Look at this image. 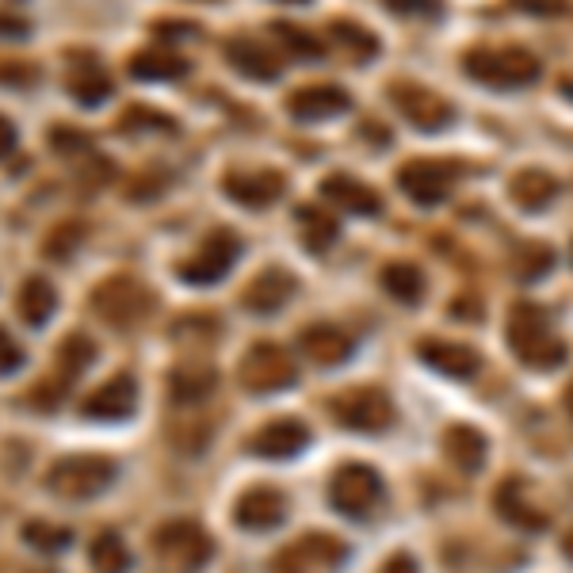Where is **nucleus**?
I'll list each match as a JSON object with an SVG mask.
<instances>
[{
  "instance_id": "obj_1",
  "label": "nucleus",
  "mask_w": 573,
  "mask_h": 573,
  "mask_svg": "<svg viewBox=\"0 0 573 573\" xmlns=\"http://www.w3.org/2000/svg\"><path fill=\"white\" fill-rule=\"evenodd\" d=\"M509 344L524 368L551 371L566 363V344L551 333V321L535 302H516L509 314Z\"/></svg>"
},
{
  "instance_id": "obj_2",
  "label": "nucleus",
  "mask_w": 573,
  "mask_h": 573,
  "mask_svg": "<svg viewBox=\"0 0 573 573\" xmlns=\"http://www.w3.org/2000/svg\"><path fill=\"white\" fill-rule=\"evenodd\" d=\"M463 66L478 84L490 89H527L543 73L540 58L524 47H474L466 50Z\"/></svg>"
},
{
  "instance_id": "obj_3",
  "label": "nucleus",
  "mask_w": 573,
  "mask_h": 573,
  "mask_svg": "<svg viewBox=\"0 0 573 573\" xmlns=\"http://www.w3.org/2000/svg\"><path fill=\"white\" fill-rule=\"evenodd\" d=\"M153 554L161 570L169 573H199L214 559V540L195 524V520H169L153 532Z\"/></svg>"
},
{
  "instance_id": "obj_4",
  "label": "nucleus",
  "mask_w": 573,
  "mask_h": 573,
  "mask_svg": "<svg viewBox=\"0 0 573 573\" xmlns=\"http://www.w3.org/2000/svg\"><path fill=\"white\" fill-rule=\"evenodd\" d=\"M111 482H115V463L108 455H66L47 474V490L62 501H92Z\"/></svg>"
},
{
  "instance_id": "obj_5",
  "label": "nucleus",
  "mask_w": 573,
  "mask_h": 573,
  "mask_svg": "<svg viewBox=\"0 0 573 573\" xmlns=\"http://www.w3.org/2000/svg\"><path fill=\"white\" fill-rule=\"evenodd\" d=\"M92 310L100 314L103 325L111 329H134L150 318L153 310V294L145 291L138 280L130 275H111L92 291Z\"/></svg>"
},
{
  "instance_id": "obj_6",
  "label": "nucleus",
  "mask_w": 573,
  "mask_h": 573,
  "mask_svg": "<svg viewBox=\"0 0 573 573\" xmlns=\"http://www.w3.org/2000/svg\"><path fill=\"white\" fill-rule=\"evenodd\" d=\"M379 501H382V478L375 466L344 463L341 471L333 474V482H329V505L352 520L375 512Z\"/></svg>"
},
{
  "instance_id": "obj_7",
  "label": "nucleus",
  "mask_w": 573,
  "mask_h": 573,
  "mask_svg": "<svg viewBox=\"0 0 573 573\" xmlns=\"http://www.w3.org/2000/svg\"><path fill=\"white\" fill-rule=\"evenodd\" d=\"M241 257V238L233 230H214L199 241V249L191 253L184 264L177 268V275L184 283L207 286V283H219Z\"/></svg>"
},
{
  "instance_id": "obj_8",
  "label": "nucleus",
  "mask_w": 573,
  "mask_h": 573,
  "mask_svg": "<svg viewBox=\"0 0 573 573\" xmlns=\"http://www.w3.org/2000/svg\"><path fill=\"white\" fill-rule=\"evenodd\" d=\"M238 375H241V386L253 390V394H272V390H283L294 382V360L283 344L260 341L241 355Z\"/></svg>"
},
{
  "instance_id": "obj_9",
  "label": "nucleus",
  "mask_w": 573,
  "mask_h": 573,
  "mask_svg": "<svg viewBox=\"0 0 573 573\" xmlns=\"http://www.w3.org/2000/svg\"><path fill=\"white\" fill-rule=\"evenodd\" d=\"M333 421L355 432H382L394 424V402L379 386L349 390V394L333 398Z\"/></svg>"
},
{
  "instance_id": "obj_10",
  "label": "nucleus",
  "mask_w": 573,
  "mask_h": 573,
  "mask_svg": "<svg viewBox=\"0 0 573 573\" xmlns=\"http://www.w3.org/2000/svg\"><path fill=\"white\" fill-rule=\"evenodd\" d=\"M390 100H394V108L402 111L405 123H413L416 130H444L455 123V108L444 100L440 92L424 89V84H413V81H394L390 84Z\"/></svg>"
},
{
  "instance_id": "obj_11",
  "label": "nucleus",
  "mask_w": 573,
  "mask_h": 573,
  "mask_svg": "<svg viewBox=\"0 0 573 573\" xmlns=\"http://www.w3.org/2000/svg\"><path fill=\"white\" fill-rule=\"evenodd\" d=\"M455 180H459V164L451 161H405L402 169H398V188H402L416 207L444 203Z\"/></svg>"
},
{
  "instance_id": "obj_12",
  "label": "nucleus",
  "mask_w": 573,
  "mask_h": 573,
  "mask_svg": "<svg viewBox=\"0 0 573 573\" xmlns=\"http://www.w3.org/2000/svg\"><path fill=\"white\" fill-rule=\"evenodd\" d=\"M341 559H349V546L333 535H306V540L291 543L286 551L275 559V573H314V570H329L336 566Z\"/></svg>"
},
{
  "instance_id": "obj_13",
  "label": "nucleus",
  "mask_w": 573,
  "mask_h": 573,
  "mask_svg": "<svg viewBox=\"0 0 573 573\" xmlns=\"http://www.w3.org/2000/svg\"><path fill=\"white\" fill-rule=\"evenodd\" d=\"M222 188L233 203L260 211V207L275 203V199L283 195L286 180H283V172H272V169H233V172H225Z\"/></svg>"
},
{
  "instance_id": "obj_14",
  "label": "nucleus",
  "mask_w": 573,
  "mask_h": 573,
  "mask_svg": "<svg viewBox=\"0 0 573 573\" xmlns=\"http://www.w3.org/2000/svg\"><path fill=\"white\" fill-rule=\"evenodd\" d=\"M233 520H238L245 532H272L286 520V497L272 485H253L238 497L233 505Z\"/></svg>"
},
{
  "instance_id": "obj_15",
  "label": "nucleus",
  "mask_w": 573,
  "mask_h": 573,
  "mask_svg": "<svg viewBox=\"0 0 573 573\" xmlns=\"http://www.w3.org/2000/svg\"><path fill=\"white\" fill-rule=\"evenodd\" d=\"M352 108V96L336 84H306V89L286 96V111H291L299 123H321V119L344 115Z\"/></svg>"
},
{
  "instance_id": "obj_16",
  "label": "nucleus",
  "mask_w": 573,
  "mask_h": 573,
  "mask_svg": "<svg viewBox=\"0 0 573 573\" xmlns=\"http://www.w3.org/2000/svg\"><path fill=\"white\" fill-rule=\"evenodd\" d=\"M310 444V429L294 416H280V421H268L264 429L253 436V455L260 459H291Z\"/></svg>"
},
{
  "instance_id": "obj_17",
  "label": "nucleus",
  "mask_w": 573,
  "mask_h": 573,
  "mask_svg": "<svg viewBox=\"0 0 573 573\" xmlns=\"http://www.w3.org/2000/svg\"><path fill=\"white\" fill-rule=\"evenodd\" d=\"M294 294V275L283 268H264L253 283L241 291V306L253 310V314H275L291 302Z\"/></svg>"
},
{
  "instance_id": "obj_18",
  "label": "nucleus",
  "mask_w": 573,
  "mask_h": 573,
  "mask_svg": "<svg viewBox=\"0 0 573 573\" xmlns=\"http://www.w3.org/2000/svg\"><path fill=\"white\" fill-rule=\"evenodd\" d=\"M321 195L349 214H379L382 211L379 191L371 184H363V180L349 177V172H333V177L321 180Z\"/></svg>"
},
{
  "instance_id": "obj_19",
  "label": "nucleus",
  "mask_w": 573,
  "mask_h": 573,
  "mask_svg": "<svg viewBox=\"0 0 573 573\" xmlns=\"http://www.w3.org/2000/svg\"><path fill=\"white\" fill-rule=\"evenodd\" d=\"M424 363H429L432 371H440V375L448 379H471L478 368H482V360H478V352L471 344H451V341H421V349H416Z\"/></svg>"
},
{
  "instance_id": "obj_20",
  "label": "nucleus",
  "mask_w": 573,
  "mask_h": 573,
  "mask_svg": "<svg viewBox=\"0 0 573 573\" xmlns=\"http://www.w3.org/2000/svg\"><path fill=\"white\" fill-rule=\"evenodd\" d=\"M134 405H138V382L130 375H115L84 402V413L100 416V421H123V416L134 413Z\"/></svg>"
},
{
  "instance_id": "obj_21",
  "label": "nucleus",
  "mask_w": 573,
  "mask_h": 573,
  "mask_svg": "<svg viewBox=\"0 0 573 573\" xmlns=\"http://www.w3.org/2000/svg\"><path fill=\"white\" fill-rule=\"evenodd\" d=\"M299 344H302V352H306V360L318 363V368H333V363H344L352 355L349 333L336 329V325H325V321H321V325L302 329Z\"/></svg>"
},
{
  "instance_id": "obj_22",
  "label": "nucleus",
  "mask_w": 573,
  "mask_h": 573,
  "mask_svg": "<svg viewBox=\"0 0 573 573\" xmlns=\"http://www.w3.org/2000/svg\"><path fill=\"white\" fill-rule=\"evenodd\" d=\"M225 58H230V66L238 69V73L253 77V81H275L283 69L280 54L257 39H233L230 47H225Z\"/></svg>"
},
{
  "instance_id": "obj_23",
  "label": "nucleus",
  "mask_w": 573,
  "mask_h": 573,
  "mask_svg": "<svg viewBox=\"0 0 573 573\" xmlns=\"http://www.w3.org/2000/svg\"><path fill=\"white\" fill-rule=\"evenodd\" d=\"M214 390H219V371L207 368V363H184V368H177V371H172V379H169L172 402L184 405V410H191V405H203Z\"/></svg>"
},
{
  "instance_id": "obj_24",
  "label": "nucleus",
  "mask_w": 573,
  "mask_h": 573,
  "mask_svg": "<svg viewBox=\"0 0 573 573\" xmlns=\"http://www.w3.org/2000/svg\"><path fill=\"white\" fill-rule=\"evenodd\" d=\"M485 451H490V444H485V436L478 429H471V424H451L444 432V455L459 471L478 474L485 466Z\"/></svg>"
},
{
  "instance_id": "obj_25",
  "label": "nucleus",
  "mask_w": 573,
  "mask_h": 573,
  "mask_svg": "<svg viewBox=\"0 0 573 573\" xmlns=\"http://www.w3.org/2000/svg\"><path fill=\"white\" fill-rule=\"evenodd\" d=\"M497 512L509 520V524L524 527V532H543V527L551 524V512L535 509L532 501L524 497V482H516V478L497 490Z\"/></svg>"
},
{
  "instance_id": "obj_26",
  "label": "nucleus",
  "mask_w": 573,
  "mask_h": 573,
  "mask_svg": "<svg viewBox=\"0 0 573 573\" xmlns=\"http://www.w3.org/2000/svg\"><path fill=\"white\" fill-rule=\"evenodd\" d=\"M509 195L520 211H543V207H551V199L559 195V180L543 169H520L509 184Z\"/></svg>"
},
{
  "instance_id": "obj_27",
  "label": "nucleus",
  "mask_w": 573,
  "mask_h": 573,
  "mask_svg": "<svg viewBox=\"0 0 573 573\" xmlns=\"http://www.w3.org/2000/svg\"><path fill=\"white\" fill-rule=\"evenodd\" d=\"M16 310H20V318L28 321V325H47L58 310V291L50 286V280L31 275V280L20 286V294H16Z\"/></svg>"
},
{
  "instance_id": "obj_28",
  "label": "nucleus",
  "mask_w": 573,
  "mask_h": 573,
  "mask_svg": "<svg viewBox=\"0 0 573 573\" xmlns=\"http://www.w3.org/2000/svg\"><path fill=\"white\" fill-rule=\"evenodd\" d=\"M130 73H134L138 81H172V77L188 73V58L172 54V50L164 47H145L130 58Z\"/></svg>"
},
{
  "instance_id": "obj_29",
  "label": "nucleus",
  "mask_w": 573,
  "mask_h": 573,
  "mask_svg": "<svg viewBox=\"0 0 573 573\" xmlns=\"http://www.w3.org/2000/svg\"><path fill=\"white\" fill-rule=\"evenodd\" d=\"M66 89L73 96L77 103H84V108H96V103H103L111 96V77L103 73L96 62H81L73 66L66 73Z\"/></svg>"
},
{
  "instance_id": "obj_30",
  "label": "nucleus",
  "mask_w": 573,
  "mask_h": 573,
  "mask_svg": "<svg viewBox=\"0 0 573 573\" xmlns=\"http://www.w3.org/2000/svg\"><path fill=\"white\" fill-rule=\"evenodd\" d=\"M382 286H386L390 299L405 302V306H416V302L424 299V272L416 264L394 260V264L382 268Z\"/></svg>"
},
{
  "instance_id": "obj_31",
  "label": "nucleus",
  "mask_w": 573,
  "mask_h": 573,
  "mask_svg": "<svg viewBox=\"0 0 573 573\" xmlns=\"http://www.w3.org/2000/svg\"><path fill=\"white\" fill-rule=\"evenodd\" d=\"M299 225H302V245L318 257L329 253V245H333L336 233H341V225H336V219L325 207H299Z\"/></svg>"
},
{
  "instance_id": "obj_32",
  "label": "nucleus",
  "mask_w": 573,
  "mask_h": 573,
  "mask_svg": "<svg viewBox=\"0 0 573 573\" xmlns=\"http://www.w3.org/2000/svg\"><path fill=\"white\" fill-rule=\"evenodd\" d=\"M89 559L100 573H127L130 570V551L123 543V535L115 532H100L89 543Z\"/></svg>"
},
{
  "instance_id": "obj_33",
  "label": "nucleus",
  "mask_w": 573,
  "mask_h": 573,
  "mask_svg": "<svg viewBox=\"0 0 573 573\" xmlns=\"http://www.w3.org/2000/svg\"><path fill=\"white\" fill-rule=\"evenodd\" d=\"M329 31H333V39L341 42L344 50H349L355 62H363V58H375V54H379V39H375V34H371L368 28H360V23L336 20Z\"/></svg>"
},
{
  "instance_id": "obj_34",
  "label": "nucleus",
  "mask_w": 573,
  "mask_h": 573,
  "mask_svg": "<svg viewBox=\"0 0 573 573\" xmlns=\"http://www.w3.org/2000/svg\"><path fill=\"white\" fill-rule=\"evenodd\" d=\"M23 540H28L34 551H42V554H58V551H66V546L73 543V535H69V527H62V524L31 520V524L23 527Z\"/></svg>"
},
{
  "instance_id": "obj_35",
  "label": "nucleus",
  "mask_w": 573,
  "mask_h": 573,
  "mask_svg": "<svg viewBox=\"0 0 573 573\" xmlns=\"http://www.w3.org/2000/svg\"><path fill=\"white\" fill-rule=\"evenodd\" d=\"M219 333H222V325H219V318H211V314H188L184 321L172 325V341H184V344H207Z\"/></svg>"
},
{
  "instance_id": "obj_36",
  "label": "nucleus",
  "mask_w": 573,
  "mask_h": 573,
  "mask_svg": "<svg viewBox=\"0 0 573 573\" xmlns=\"http://www.w3.org/2000/svg\"><path fill=\"white\" fill-rule=\"evenodd\" d=\"M551 264H554V249L551 245H543V241H527V245H520V253H516V275H520V280H540Z\"/></svg>"
},
{
  "instance_id": "obj_37",
  "label": "nucleus",
  "mask_w": 573,
  "mask_h": 573,
  "mask_svg": "<svg viewBox=\"0 0 573 573\" xmlns=\"http://www.w3.org/2000/svg\"><path fill=\"white\" fill-rule=\"evenodd\" d=\"M92 360H96V344L89 341V336H81V333L66 336L62 352H58V368H62L66 375H81Z\"/></svg>"
},
{
  "instance_id": "obj_38",
  "label": "nucleus",
  "mask_w": 573,
  "mask_h": 573,
  "mask_svg": "<svg viewBox=\"0 0 573 573\" xmlns=\"http://www.w3.org/2000/svg\"><path fill=\"white\" fill-rule=\"evenodd\" d=\"M272 31H275V39H283V47L291 50V54H299V58H321V54H325V47H321L314 34L294 28V23H275Z\"/></svg>"
},
{
  "instance_id": "obj_39",
  "label": "nucleus",
  "mask_w": 573,
  "mask_h": 573,
  "mask_svg": "<svg viewBox=\"0 0 573 573\" xmlns=\"http://www.w3.org/2000/svg\"><path fill=\"white\" fill-rule=\"evenodd\" d=\"M84 241V225L81 222H66V225H58L54 233L47 238V257H54V260H69L77 253V245Z\"/></svg>"
},
{
  "instance_id": "obj_40",
  "label": "nucleus",
  "mask_w": 573,
  "mask_h": 573,
  "mask_svg": "<svg viewBox=\"0 0 573 573\" xmlns=\"http://www.w3.org/2000/svg\"><path fill=\"white\" fill-rule=\"evenodd\" d=\"M138 127L145 130H177V123H172L169 115H161V111H150L142 108V103H134L130 111H123V119H119V130H130V134H138Z\"/></svg>"
},
{
  "instance_id": "obj_41",
  "label": "nucleus",
  "mask_w": 573,
  "mask_h": 573,
  "mask_svg": "<svg viewBox=\"0 0 573 573\" xmlns=\"http://www.w3.org/2000/svg\"><path fill=\"white\" fill-rule=\"evenodd\" d=\"M50 145H54L58 153H81V150H89V138L81 134V130H73V127H58L54 130V138H50Z\"/></svg>"
},
{
  "instance_id": "obj_42",
  "label": "nucleus",
  "mask_w": 573,
  "mask_h": 573,
  "mask_svg": "<svg viewBox=\"0 0 573 573\" xmlns=\"http://www.w3.org/2000/svg\"><path fill=\"white\" fill-rule=\"evenodd\" d=\"M382 4L398 16H436L440 12V0H382Z\"/></svg>"
},
{
  "instance_id": "obj_43",
  "label": "nucleus",
  "mask_w": 573,
  "mask_h": 573,
  "mask_svg": "<svg viewBox=\"0 0 573 573\" xmlns=\"http://www.w3.org/2000/svg\"><path fill=\"white\" fill-rule=\"evenodd\" d=\"M516 8L527 16H566L570 0H516Z\"/></svg>"
},
{
  "instance_id": "obj_44",
  "label": "nucleus",
  "mask_w": 573,
  "mask_h": 573,
  "mask_svg": "<svg viewBox=\"0 0 573 573\" xmlns=\"http://www.w3.org/2000/svg\"><path fill=\"white\" fill-rule=\"evenodd\" d=\"M23 363V349L0 329V371H16Z\"/></svg>"
},
{
  "instance_id": "obj_45",
  "label": "nucleus",
  "mask_w": 573,
  "mask_h": 573,
  "mask_svg": "<svg viewBox=\"0 0 573 573\" xmlns=\"http://www.w3.org/2000/svg\"><path fill=\"white\" fill-rule=\"evenodd\" d=\"M379 573H421L416 570V562H413V554H390L386 562H382V570Z\"/></svg>"
},
{
  "instance_id": "obj_46",
  "label": "nucleus",
  "mask_w": 573,
  "mask_h": 573,
  "mask_svg": "<svg viewBox=\"0 0 573 573\" xmlns=\"http://www.w3.org/2000/svg\"><path fill=\"white\" fill-rule=\"evenodd\" d=\"M12 150H16V127L8 123L4 115H0V161H4Z\"/></svg>"
},
{
  "instance_id": "obj_47",
  "label": "nucleus",
  "mask_w": 573,
  "mask_h": 573,
  "mask_svg": "<svg viewBox=\"0 0 573 573\" xmlns=\"http://www.w3.org/2000/svg\"><path fill=\"white\" fill-rule=\"evenodd\" d=\"M28 31V23H20V20H4V16H0V34H23Z\"/></svg>"
},
{
  "instance_id": "obj_48",
  "label": "nucleus",
  "mask_w": 573,
  "mask_h": 573,
  "mask_svg": "<svg viewBox=\"0 0 573 573\" xmlns=\"http://www.w3.org/2000/svg\"><path fill=\"white\" fill-rule=\"evenodd\" d=\"M562 554L573 562V532H566V540H562Z\"/></svg>"
},
{
  "instance_id": "obj_49",
  "label": "nucleus",
  "mask_w": 573,
  "mask_h": 573,
  "mask_svg": "<svg viewBox=\"0 0 573 573\" xmlns=\"http://www.w3.org/2000/svg\"><path fill=\"white\" fill-rule=\"evenodd\" d=\"M566 410L573 413V382H570V386H566Z\"/></svg>"
},
{
  "instance_id": "obj_50",
  "label": "nucleus",
  "mask_w": 573,
  "mask_h": 573,
  "mask_svg": "<svg viewBox=\"0 0 573 573\" xmlns=\"http://www.w3.org/2000/svg\"><path fill=\"white\" fill-rule=\"evenodd\" d=\"M283 4H302V0H283Z\"/></svg>"
}]
</instances>
